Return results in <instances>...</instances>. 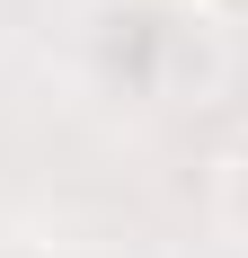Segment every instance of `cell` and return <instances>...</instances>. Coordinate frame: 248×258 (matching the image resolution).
Listing matches in <instances>:
<instances>
[{"mask_svg": "<svg viewBox=\"0 0 248 258\" xmlns=\"http://www.w3.org/2000/svg\"><path fill=\"white\" fill-rule=\"evenodd\" d=\"M204 18H222V27H248V0H195Z\"/></svg>", "mask_w": 248, "mask_h": 258, "instance_id": "1", "label": "cell"}]
</instances>
